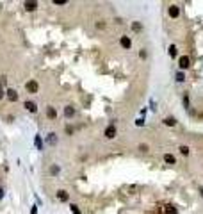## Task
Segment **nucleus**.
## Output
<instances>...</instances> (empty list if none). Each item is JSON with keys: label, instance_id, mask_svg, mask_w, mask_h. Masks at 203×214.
<instances>
[{"label": "nucleus", "instance_id": "nucleus-1", "mask_svg": "<svg viewBox=\"0 0 203 214\" xmlns=\"http://www.w3.org/2000/svg\"><path fill=\"white\" fill-rule=\"evenodd\" d=\"M27 91H29V93H36V91H38V82H36V80H29V82H27Z\"/></svg>", "mask_w": 203, "mask_h": 214}, {"label": "nucleus", "instance_id": "nucleus-2", "mask_svg": "<svg viewBox=\"0 0 203 214\" xmlns=\"http://www.w3.org/2000/svg\"><path fill=\"white\" fill-rule=\"evenodd\" d=\"M116 136V127L114 125H109V127H107L105 129V137H109V139H112Z\"/></svg>", "mask_w": 203, "mask_h": 214}, {"label": "nucleus", "instance_id": "nucleus-3", "mask_svg": "<svg viewBox=\"0 0 203 214\" xmlns=\"http://www.w3.org/2000/svg\"><path fill=\"white\" fill-rule=\"evenodd\" d=\"M178 63H180V68H184V70H185V68H189V64H191V59H189L187 55H182Z\"/></svg>", "mask_w": 203, "mask_h": 214}, {"label": "nucleus", "instance_id": "nucleus-4", "mask_svg": "<svg viewBox=\"0 0 203 214\" xmlns=\"http://www.w3.org/2000/svg\"><path fill=\"white\" fill-rule=\"evenodd\" d=\"M178 14H180V9H178L176 5H171V7H169V16H171V18H178Z\"/></svg>", "mask_w": 203, "mask_h": 214}, {"label": "nucleus", "instance_id": "nucleus-5", "mask_svg": "<svg viewBox=\"0 0 203 214\" xmlns=\"http://www.w3.org/2000/svg\"><path fill=\"white\" fill-rule=\"evenodd\" d=\"M64 116H66V118H73V116H75V109H73L71 105L64 107Z\"/></svg>", "mask_w": 203, "mask_h": 214}, {"label": "nucleus", "instance_id": "nucleus-6", "mask_svg": "<svg viewBox=\"0 0 203 214\" xmlns=\"http://www.w3.org/2000/svg\"><path fill=\"white\" fill-rule=\"evenodd\" d=\"M7 98H9L11 102H16V100H18L16 91H14V89H7Z\"/></svg>", "mask_w": 203, "mask_h": 214}, {"label": "nucleus", "instance_id": "nucleus-7", "mask_svg": "<svg viewBox=\"0 0 203 214\" xmlns=\"http://www.w3.org/2000/svg\"><path fill=\"white\" fill-rule=\"evenodd\" d=\"M25 107H27V111H30V113H36L38 111V105L34 104V102H25Z\"/></svg>", "mask_w": 203, "mask_h": 214}, {"label": "nucleus", "instance_id": "nucleus-8", "mask_svg": "<svg viewBox=\"0 0 203 214\" xmlns=\"http://www.w3.org/2000/svg\"><path fill=\"white\" fill-rule=\"evenodd\" d=\"M121 45H123L125 48H130V46H132V41H130L126 36H121Z\"/></svg>", "mask_w": 203, "mask_h": 214}, {"label": "nucleus", "instance_id": "nucleus-9", "mask_svg": "<svg viewBox=\"0 0 203 214\" xmlns=\"http://www.w3.org/2000/svg\"><path fill=\"white\" fill-rule=\"evenodd\" d=\"M36 7H38V2H25V9H27V11H34Z\"/></svg>", "mask_w": 203, "mask_h": 214}, {"label": "nucleus", "instance_id": "nucleus-10", "mask_svg": "<svg viewBox=\"0 0 203 214\" xmlns=\"http://www.w3.org/2000/svg\"><path fill=\"white\" fill-rule=\"evenodd\" d=\"M57 198L66 202V200H68V193H66V191H62V189H61V191H57Z\"/></svg>", "mask_w": 203, "mask_h": 214}, {"label": "nucleus", "instance_id": "nucleus-11", "mask_svg": "<svg viewBox=\"0 0 203 214\" xmlns=\"http://www.w3.org/2000/svg\"><path fill=\"white\" fill-rule=\"evenodd\" d=\"M175 123H176L175 118H166V120H164V125H167V127H173Z\"/></svg>", "mask_w": 203, "mask_h": 214}, {"label": "nucleus", "instance_id": "nucleus-12", "mask_svg": "<svg viewBox=\"0 0 203 214\" xmlns=\"http://www.w3.org/2000/svg\"><path fill=\"white\" fill-rule=\"evenodd\" d=\"M164 161L169 162V164H175V157L171 155V154H166V155H164Z\"/></svg>", "mask_w": 203, "mask_h": 214}, {"label": "nucleus", "instance_id": "nucleus-13", "mask_svg": "<svg viewBox=\"0 0 203 214\" xmlns=\"http://www.w3.org/2000/svg\"><path fill=\"white\" fill-rule=\"evenodd\" d=\"M46 116H48V118H55V109H53V107H48V109H46Z\"/></svg>", "mask_w": 203, "mask_h": 214}, {"label": "nucleus", "instance_id": "nucleus-14", "mask_svg": "<svg viewBox=\"0 0 203 214\" xmlns=\"http://www.w3.org/2000/svg\"><path fill=\"white\" fill-rule=\"evenodd\" d=\"M34 143H36V146H38V150H41V148H43V141H41V137H39V136H36V139H34Z\"/></svg>", "mask_w": 203, "mask_h": 214}, {"label": "nucleus", "instance_id": "nucleus-15", "mask_svg": "<svg viewBox=\"0 0 203 214\" xmlns=\"http://www.w3.org/2000/svg\"><path fill=\"white\" fill-rule=\"evenodd\" d=\"M48 143H50V145H55V143H57L55 134H48Z\"/></svg>", "mask_w": 203, "mask_h": 214}, {"label": "nucleus", "instance_id": "nucleus-16", "mask_svg": "<svg viewBox=\"0 0 203 214\" xmlns=\"http://www.w3.org/2000/svg\"><path fill=\"white\" fill-rule=\"evenodd\" d=\"M169 55H171V57H176V46H175V45L169 46Z\"/></svg>", "mask_w": 203, "mask_h": 214}, {"label": "nucleus", "instance_id": "nucleus-17", "mask_svg": "<svg viewBox=\"0 0 203 214\" xmlns=\"http://www.w3.org/2000/svg\"><path fill=\"white\" fill-rule=\"evenodd\" d=\"M166 214H178V212L175 211V207H171V205H167V207H166Z\"/></svg>", "mask_w": 203, "mask_h": 214}, {"label": "nucleus", "instance_id": "nucleus-18", "mask_svg": "<svg viewBox=\"0 0 203 214\" xmlns=\"http://www.w3.org/2000/svg\"><path fill=\"white\" fill-rule=\"evenodd\" d=\"M180 152H182V155H189V148L187 146H180Z\"/></svg>", "mask_w": 203, "mask_h": 214}, {"label": "nucleus", "instance_id": "nucleus-19", "mask_svg": "<svg viewBox=\"0 0 203 214\" xmlns=\"http://www.w3.org/2000/svg\"><path fill=\"white\" fill-rule=\"evenodd\" d=\"M70 207H71V212H73V214H80V209H79L77 205H70Z\"/></svg>", "mask_w": 203, "mask_h": 214}, {"label": "nucleus", "instance_id": "nucleus-20", "mask_svg": "<svg viewBox=\"0 0 203 214\" xmlns=\"http://www.w3.org/2000/svg\"><path fill=\"white\" fill-rule=\"evenodd\" d=\"M176 80H178V82H184V80H185L184 73H176Z\"/></svg>", "mask_w": 203, "mask_h": 214}, {"label": "nucleus", "instance_id": "nucleus-21", "mask_svg": "<svg viewBox=\"0 0 203 214\" xmlns=\"http://www.w3.org/2000/svg\"><path fill=\"white\" fill-rule=\"evenodd\" d=\"M143 123H144V120H143V118H139V120H135V125H139V127H143Z\"/></svg>", "mask_w": 203, "mask_h": 214}, {"label": "nucleus", "instance_id": "nucleus-22", "mask_svg": "<svg viewBox=\"0 0 203 214\" xmlns=\"http://www.w3.org/2000/svg\"><path fill=\"white\" fill-rule=\"evenodd\" d=\"M132 29H134V30H141V25H139V23H134Z\"/></svg>", "mask_w": 203, "mask_h": 214}, {"label": "nucleus", "instance_id": "nucleus-23", "mask_svg": "<svg viewBox=\"0 0 203 214\" xmlns=\"http://www.w3.org/2000/svg\"><path fill=\"white\" fill-rule=\"evenodd\" d=\"M55 4L57 5H64V4H66V0H55Z\"/></svg>", "mask_w": 203, "mask_h": 214}, {"label": "nucleus", "instance_id": "nucleus-24", "mask_svg": "<svg viewBox=\"0 0 203 214\" xmlns=\"http://www.w3.org/2000/svg\"><path fill=\"white\" fill-rule=\"evenodd\" d=\"M139 148H141V152H146V150H148V146H146V145H141Z\"/></svg>", "mask_w": 203, "mask_h": 214}, {"label": "nucleus", "instance_id": "nucleus-25", "mask_svg": "<svg viewBox=\"0 0 203 214\" xmlns=\"http://www.w3.org/2000/svg\"><path fill=\"white\" fill-rule=\"evenodd\" d=\"M4 96V88H2V84H0V98Z\"/></svg>", "mask_w": 203, "mask_h": 214}, {"label": "nucleus", "instance_id": "nucleus-26", "mask_svg": "<svg viewBox=\"0 0 203 214\" xmlns=\"http://www.w3.org/2000/svg\"><path fill=\"white\" fill-rule=\"evenodd\" d=\"M2 196H4V189L0 187V200H2Z\"/></svg>", "mask_w": 203, "mask_h": 214}, {"label": "nucleus", "instance_id": "nucleus-27", "mask_svg": "<svg viewBox=\"0 0 203 214\" xmlns=\"http://www.w3.org/2000/svg\"><path fill=\"white\" fill-rule=\"evenodd\" d=\"M200 193H201V196H203V187H200Z\"/></svg>", "mask_w": 203, "mask_h": 214}]
</instances>
